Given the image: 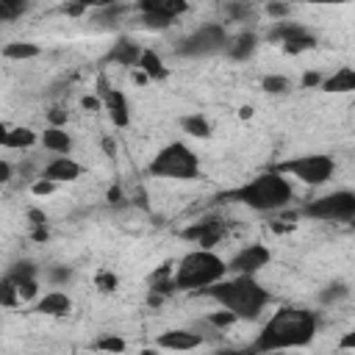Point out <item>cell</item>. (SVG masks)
Wrapping results in <instances>:
<instances>
[{
    "label": "cell",
    "mask_w": 355,
    "mask_h": 355,
    "mask_svg": "<svg viewBox=\"0 0 355 355\" xmlns=\"http://www.w3.org/2000/svg\"><path fill=\"white\" fill-rule=\"evenodd\" d=\"M125 338H119V336H103V338H97L94 341V349H103V352H125Z\"/></svg>",
    "instance_id": "f546056e"
},
{
    "label": "cell",
    "mask_w": 355,
    "mask_h": 355,
    "mask_svg": "<svg viewBox=\"0 0 355 355\" xmlns=\"http://www.w3.org/2000/svg\"><path fill=\"white\" fill-rule=\"evenodd\" d=\"M47 122H50V125H67V111L53 108V114H47Z\"/></svg>",
    "instance_id": "836d02e7"
},
{
    "label": "cell",
    "mask_w": 355,
    "mask_h": 355,
    "mask_svg": "<svg viewBox=\"0 0 355 355\" xmlns=\"http://www.w3.org/2000/svg\"><path fill=\"white\" fill-rule=\"evenodd\" d=\"M39 147L50 155H72V136L64 125H47L39 136Z\"/></svg>",
    "instance_id": "e0dca14e"
},
{
    "label": "cell",
    "mask_w": 355,
    "mask_h": 355,
    "mask_svg": "<svg viewBox=\"0 0 355 355\" xmlns=\"http://www.w3.org/2000/svg\"><path fill=\"white\" fill-rule=\"evenodd\" d=\"M349 227H352V230H355V214H352V219H349Z\"/></svg>",
    "instance_id": "8d00e7d4"
},
{
    "label": "cell",
    "mask_w": 355,
    "mask_h": 355,
    "mask_svg": "<svg viewBox=\"0 0 355 355\" xmlns=\"http://www.w3.org/2000/svg\"><path fill=\"white\" fill-rule=\"evenodd\" d=\"M311 6H347V3H355V0H305Z\"/></svg>",
    "instance_id": "d590c367"
},
{
    "label": "cell",
    "mask_w": 355,
    "mask_h": 355,
    "mask_svg": "<svg viewBox=\"0 0 355 355\" xmlns=\"http://www.w3.org/2000/svg\"><path fill=\"white\" fill-rule=\"evenodd\" d=\"M230 275L227 261L214 247H194L189 250L172 269V288L175 291H208L214 283Z\"/></svg>",
    "instance_id": "277c9868"
},
{
    "label": "cell",
    "mask_w": 355,
    "mask_h": 355,
    "mask_svg": "<svg viewBox=\"0 0 355 355\" xmlns=\"http://www.w3.org/2000/svg\"><path fill=\"white\" fill-rule=\"evenodd\" d=\"M147 80H166L169 78V69H166V64H164V58L155 53V50H150V47H144L141 50V58H139V67H136Z\"/></svg>",
    "instance_id": "7402d4cb"
},
{
    "label": "cell",
    "mask_w": 355,
    "mask_h": 355,
    "mask_svg": "<svg viewBox=\"0 0 355 355\" xmlns=\"http://www.w3.org/2000/svg\"><path fill=\"white\" fill-rule=\"evenodd\" d=\"M319 330V316L316 311L297 308V305H283L277 308L258 330L255 341L250 349L255 352H280V349H302L313 341Z\"/></svg>",
    "instance_id": "6da1fadb"
},
{
    "label": "cell",
    "mask_w": 355,
    "mask_h": 355,
    "mask_svg": "<svg viewBox=\"0 0 355 355\" xmlns=\"http://www.w3.org/2000/svg\"><path fill=\"white\" fill-rule=\"evenodd\" d=\"M42 53V47L36 42H8L3 47V55L8 61H28V58H36Z\"/></svg>",
    "instance_id": "cb8c5ba5"
},
{
    "label": "cell",
    "mask_w": 355,
    "mask_h": 355,
    "mask_svg": "<svg viewBox=\"0 0 355 355\" xmlns=\"http://www.w3.org/2000/svg\"><path fill=\"white\" fill-rule=\"evenodd\" d=\"M288 53H302V50H311L313 44H316V39H313V33L311 31H305L302 25H297V22H288V19H280L277 25H275V33H272Z\"/></svg>",
    "instance_id": "7c38bea8"
},
{
    "label": "cell",
    "mask_w": 355,
    "mask_h": 355,
    "mask_svg": "<svg viewBox=\"0 0 355 355\" xmlns=\"http://www.w3.org/2000/svg\"><path fill=\"white\" fill-rule=\"evenodd\" d=\"M80 175H83V166L72 155H50V161L39 169L36 178H44V180H53L55 186H61V183H75Z\"/></svg>",
    "instance_id": "8fae6325"
},
{
    "label": "cell",
    "mask_w": 355,
    "mask_h": 355,
    "mask_svg": "<svg viewBox=\"0 0 355 355\" xmlns=\"http://www.w3.org/2000/svg\"><path fill=\"white\" fill-rule=\"evenodd\" d=\"M255 50H258V36H255L252 31H241V33L230 36L225 55H227V58H233V61H247Z\"/></svg>",
    "instance_id": "44dd1931"
},
{
    "label": "cell",
    "mask_w": 355,
    "mask_h": 355,
    "mask_svg": "<svg viewBox=\"0 0 355 355\" xmlns=\"http://www.w3.org/2000/svg\"><path fill=\"white\" fill-rule=\"evenodd\" d=\"M355 214V191L352 189H333L324 191L302 205V216L313 222H327V225H349Z\"/></svg>",
    "instance_id": "52a82bcc"
},
{
    "label": "cell",
    "mask_w": 355,
    "mask_h": 355,
    "mask_svg": "<svg viewBox=\"0 0 355 355\" xmlns=\"http://www.w3.org/2000/svg\"><path fill=\"white\" fill-rule=\"evenodd\" d=\"M227 42H230V33L222 22H205L180 39L178 55L180 58H211V55L225 53Z\"/></svg>",
    "instance_id": "ba28073f"
},
{
    "label": "cell",
    "mask_w": 355,
    "mask_h": 355,
    "mask_svg": "<svg viewBox=\"0 0 355 355\" xmlns=\"http://www.w3.org/2000/svg\"><path fill=\"white\" fill-rule=\"evenodd\" d=\"M222 236H225V222L216 219V216L197 219V222H191V225L183 230V239H189V241L197 244V247H216Z\"/></svg>",
    "instance_id": "5bb4252c"
},
{
    "label": "cell",
    "mask_w": 355,
    "mask_h": 355,
    "mask_svg": "<svg viewBox=\"0 0 355 355\" xmlns=\"http://www.w3.org/2000/svg\"><path fill=\"white\" fill-rule=\"evenodd\" d=\"M141 44L133 39V36H119L111 50H108V61L111 64H119V67H139V58H141Z\"/></svg>",
    "instance_id": "ac0fdd59"
},
{
    "label": "cell",
    "mask_w": 355,
    "mask_h": 355,
    "mask_svg": "<svg viewBox=\"0 0 355 355\" xmlns=\"http://www.w3.org/2000/svg\"><path fill=\"white\" fill-rule=\"evenodd\" d=\"M338 347H341V349H355V327L347 330V333L338 338Z\"/></svg>",
    "instance_id": "d6a6232c"
},
{
    "label": "cell",
    "mask_w": 355,
    "mask_h": 355,
    "mask_svg": "<svg viewBox=\"0 0 355 355\" xmlns=\"http://www.w3.org/2000/svg\"><path fill=\"white\" fill-rule=\"evenodd\" d=\"M322 80H324V75H319V72H305L302 75V89H311V86H322Z\"/></svg>",
    "instance_id": "1f68e13d"
},
{
    "label": "cell",
    "mask_w": 355,
    "mask_h": 355,
    "mask_svg": "<svg viewBox=\"0 0 355 355\" xmlns=\"http://www.w3.org/2000/svg\"><path fill=\"white\" fill-rule=\"evenodd\" d=\"M208 300L225 311H230L239 322H255L263 316L269 305V291L258 280V275H227L219 283H214L208 291Z\"/></svg>",
    "instance_id": "7a4b0ae2"
},
{
    "label": "cell",
    "mask_w": 355,
    "mask_h": 355,
    "mask_svg": "<svg viewBox=\"0 0 355 355\" xmlns=\"http://www.w3.org/2000/svg\"><path fill=\"white\" fill-rule=\"evenodd\" d=\"M319 89L327 92V94H349V92H355V67H336L333 72L324 75Z\"/></svg>",
    "instance_id": "ffe728a7"
},
{
    "label": "cell",
    "mask_w": 355,
    "mask_h": 355,
    "mask_svg": "<svg viewBox=\"0 0 355 355\" xmlns=\"http://www.w3.org/2000/svg\"><path fill=\"white\" fill-rule=\"evenodd\" d=\"M33 311L42 313V316H69V311H72V300H69L67 291H61V288L53 286L50 291L39 294V297L33 300Z\"/></svg>",
    "instance_id": "2e32d148"
},
{
    "label": "cell",
    "mask_w": 355,
    "mask_h": 355,
    "mask_svg": "<svg viewBox=\"0 0 355 355\" xmlns=\"http://www.w3.org/2000/svg\"><path fill=\"white\" fill-rule=\"evenodd\" d=\"M233 202L250 208V211H258V214H277L283 208L291 205L294 200V186H291V178H286L283 172H277L275 166H269L266 172L255 175L252 180L241 183L239 189H233L227 194Z\"/></svg>",
    "instance_id": "3957f363"
},
{
    "label": "cell",
    "mask_w": 355,
    "mask_h": 355,
    "mask_svg": "<svg viewBox=\"0 0 355 355\" xmlns=\"http://www.w3.org/2000/svg\"><path fill=\"white\" fill-rule=\"evenodd\" d=\"M0 180H3V183H8V180H11V164H8V158H3V161H0Z\"/></svg>",
    "instance_id": "e575fe53"
},
{
    "label": "cell",
    "mask_w": 355,
    "mask_h": 355,
    "mask_svg": "<svg viewBox=\"0 0 355 355\" xmlns=\"http://www.w3.org/2000/svg\"><path fill=\"white\" fill-rule=\"evenodd\" d=\"M133 8L144 31H166L189 11V0H136Z\"/></svg>",
    "instance_id": "9c48e42d"
},
{
    "label": "cell",
    "mask_w": 355,
    "mask_h": 355,
    "mask_svg": "<svg viewBox=\"0 0 355 355\" xmlns=\"http://www.w3.org/2000/svg\"><path fill=\"white\" fill-rule=\"evenodd\" d=\"M31 8V0H0V19L14 22Z\"/></svg>",
    "instance_id": "4316f807"
},
{
    "label": "cell",
    "mask_w": 355,
    "mask_h": 355,
    "mask_svg": "<svg viewBox=\"0 0 355 355\" xmlns=\"http://www.w3.org/2000/svg\"><path fill=\"white\" fill-rule=\"evenodd\" d=\"M39 136L42 133H36L33 128H28V125H14V128H3V136H0V144L6 147V150H33L36 144H39Z\"/></svg>",
    "instance_id": "d6986e66"
},
{
    "label": "cell",
    "mask_w": 355,
    "mask_h": 355,
    "mask_svg": "<svg viewBox=\"0 0 355 355\" xmlns=\"http://www.w3.org/2000/svg\"><path fill=\"white\" fill-rule=\"evenodd\" d=\"M147 169H150L153 178L189 183V180H197L200 178L202 164H200V155L186 141H169V144H164L153 155V161H150Z\"/></svg>",
    "instance_id": "5b68a950"
},
{
    "label": "cell",
    "mask_w": 355,
    "mask_h": 355,
    "mask_svg": "<svg viewBox=\"0 0 355 355\" xmlns=\"http://www.w3.org/2000/svg\"><path fill=\"white\" fill-rule=\"evenodd\" d=\"M69 280H72V269H69V266H50V269H47V283H50V286L64 288Z\"/></svg>",
    "instance_id": "f1b7e54d"
},
{
    "label": "cell",
    "mask_w": 355,
    "mask_h": 355,
    "mask_svg": "<svg viewBox=\"0 0 355 355\" xmlns=\"http://www.w3.org/2000/svg\"><path fill=\"white\" fill-rule=\"evenodd\" d=\"M277 172H283L286 178L302 183V186H311V189H319L324 183L333 180L336 175V161L324 153H305V155H294V158H283L275 164Z\"/></svg>",
    "instance_id": "8992f818"
},
{
    "label": "cell",
    "mask_w": 355,
    "mask_h": 355,
    "mask_svg": "<svg viewBox=\"0 0 355 355\" xmlns=\"http://www.w3.org/2000/svg\"><path fill=\"white\" fill-rule=\"evenodd\" d=\"M178 125H180V130H183L186 136H191V139H208V136L214 133V128H211L208 116H205V114H200V111L183 114V116L178 119Z\"/></svg>",
    "instance_id": "603a6c76"
},
{
    "label": "cell",
    "mask_w": 355,
    "mask_h": 355,
    "mask_svg": "<svg viewBox=\"0 0 355 355\" xmlns=\"http://www.w3.org/2000/svg\"><path fill=\"white\" fill-rule=\"evenodd\" d=\"M119 0H69L67 3V11L69 14H94V11H105V8H114Z\"/></svg>",
    "instance_id": "484cf974"
},
{
    "label": "cell",
    "mask_w": 355,
    "mask_h": 355,
    "mask_svg": "<svg viewBox=\"0 0 355 355\" xmlns=\"http://www.w3.org/2000/svg\"><path fill=\"white\" fill-rule=\"evenodd\" d=\"M349 297V286L344 283V280H333V283H327L322 291H319V302L322 305H338V302H344Z\"/></svg>",
    "instance_id": "d4e9b609"
},
{
    "label": "cell",
    "mask_w": 355,
    "mask_h": 355,
    "mask_svg": "<svg viewBox=\"0 0 355 355\" xmlns=\"http://www.w3.org/2000/svg\"><path fill=\"white\" fill-rule=\"evenodd\" d=\"M269 263H272V252H269V247L261 244V241L244 244V247L227 261V266H230L233 275H258V272H263Z\"/></svg>",
    "instance_id": "30bf717a"
},
{
    "label": "cell",
    "mask_w": 355,
    "mask_h": 355,
    "mask_svg": "<svg viewBox=\"0 0 355 355\" xmlns=\"http://www.w3.org/2000/svg\"><path fill=\"white\" fill-rule=\"evenodd\" d=\"M116 283H119V280H116V275H114V272H108V269H100V272H97V277H94V286H97L100 291H114V288H116Z\"/></svg>",
    "instance_id": "4dcf8cb0"
},
{
    "label": "cell",
    "mask_w": 355,
    "mask_h": 355,
    "mask_svg": "<svg viewBox=\"0 0 355 355\" xmlns=\"http://www.w3.org/2000/svg\"><path fill=\"white\" fill-rule=\"evenodd\" d=\"M202 341H205L202 333H197L191 327H172V330H164L155 338V347L169 349V352H191V349H200Z\"/></svg>",
    "instance_id": "4fadbf2b"
},
{
    "label": "cell",
    "mask_w": 355,
    "mask_h": 355,
    "mask_svg": "<svg viewBox=\"0 0 355 355\" xmlns=\"http://www.w3.org/2000/svg\"><path fill=\"white\" fill-rule=\"evenodd\" d=\"M97 97L103 100V111L108 114L111 125H116V128H128L130 125V103H128L125 92L114 89V86H103L97 92Z\"/></svg>",
    "instance_id": "9a60e30c"
},
{
    "label": "cell",
    "mask_w": 355,
    "mask_h": 355,
    "mask_svg": "<svg viewBox=\"0 0 355 355\" xmlns=\"http://www.w3.org/2000/svg\"><path fill=\"white\" fill-rule=\"evenodd\" d=\"M261 86H263L269 94H286V92L291 89V78H286V75H266V78L261 80Z\"/></svg>",
    "instance_id": "83f0119b"
}]
</instances>
